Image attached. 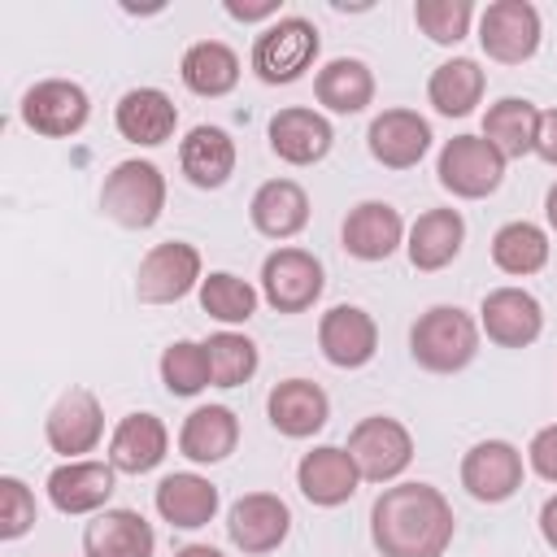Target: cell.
<instances>
[{
  "label": "cell",
  "mask_w": 557,
  "mask_h": 557,
  "mask_svg": "<svg viewBox=\"0 0 557 557\" xmlns=\"http://www.w3.org/2000/svg\"><path fill=\"white\" fill-rule=\"evenodd\" d=\"M435 174L440 183L461 196V200H483L500 187L505 178V157L483 139V135H453L444 148H440V161H435Z\"/></svg>",
  "instance_id": "obj_5"
},
{
  "label": "cell",
  "mask_w": 557,
  "mask_h": 557,
  "mask_svg": "<svg viewBox=\"0 0 557 557\" xmlns=\"http://www.w3.org/2000/svg\"><path fill=\"white\" fill-rule=\"evenodd\" d=\"M44 435H48L52 453H61L65 461H78L83 453H91L104 435V409H100L96 392H87V387L61 392L44 418Z\"/></svg>",
  "instance_id": "obj_11"
},
{
  "label": "cell",
  "mask_w": 557,
  "mask_h": 557,
  "mask_svg": "<svg viewBox=\"0 0 557 557\" xmlns=\"http://www.w3.org/2000/svg\"><path fill=\"white\" fill-rule=\"evenodd\" d=\"M483 87H487V78H483V70H479V61L453 57V61H444V65L431 70L426 100H431L435 113H444V117H466V113L483 100Z\"/></svg>",
  "instance_id": "obj_32"
},
{
  "label": "cell",
  "mask_w": 557,
  "mask_h": 557,
  "mask_svg": "<svg viewBox=\"0 0 557 557\" xmlns=\"http://www.w3.org/2000/svg\"><path fill=\"white\" fill-rule=\"evenodd\" d=\"M91 100L70 78H44L22 96V122L44 139H65L87 126Z\"/></svg>",
  "instance_id": "obj_9"
},
{
  "label": "cell",
  "mask_w": 557,
  "mask_h": 557,
  "mask_svg": "<svg viewBox=\"0 0 557 557\" xmlns=\"http://www.w3.org/2000/svg\"><path fill=\"white\" fill-rule=\"evenodd\" d=\"M170 431L157 413H126L109 435V466L122 474H148L161 466Z\"/></svg>",
  "instance_id": "obj_23"
},
{
  "label": "cell",
  "mask_w": 557,
  "mask_h": 557,
  "mask_svg": "<svg viewBox=\"0 0 557 557\" xmlns=\"http://www.w3.org/2000/svg\"><path fill=\"white\" fill-rule=\"evenodd\" d=\"M205 357H209V379L213 387H239L257 374V344L239 331H218L205 339Z\"/></svg>",
  "instance_id": "obj_35"
},
{
  "label": "cell",
  "mask_w": 557,
  "mask_h": 557,
  "mask_svg": "<svg viewBox=\"0 0 557 557\" xmlns=\"http://www.w3.org/2000/svg\"><path fill=\"white\" fill-rule=\"evenodd\" d=\"M248 213H252V226H257L261 235H270V239H292V235H300L305 222H309V196H305V187L292 183V178H270V183H261V187L252 191Z\"/></svg>",
  "instance_id": "obj_28"
},
{
  "label": "cell",
  "mask_w": 557,
  "mask_h": 557,
  "mask_svg": "<svg viewBox=\"0 0 557 557\" xmlns=\"http://www.w3.org/2000/svg\"><path fill=\"white\" fill-rule=\"evenodd\" d=\"M35 527V492L4 474L0 479V540H22L26 531Z\"/></svg>",
  "instance_id": "obj_39"
},
{
  "label": "cell",
  "mask_w": 557,
  "mask_h": 557,
  "mask_svg": "<svg viewBox=\"0 0 557 557\" xmlns=\"http://www.w3.org/2000/svg\"><path fill=\"white\" fill-rule=\"evenodd\" d=\"M265 413H270L274 431H283L287 440H309V435H318L326 426L331 400L309 379H283V383H274V392L265 400Z\"/></svg>",
  "instance_id": "obj_20"
},
{
  "label": "cell",
  "mask_w": 557,
  "mask_h": 557,
  "mask_svg": "<svg viewBox=\"0 0 557 557\" xmlns=\"http://www.w3.org/2000/svg\"><path fill=\"white\" fill-rule=\"evenodd\" d=\"M318 348L331 366L357 370L379 352V326L361 305H335L318 322Z\"/></svg>",
  "instance_id": "obj_16"
},
{
  "label": "cell",
  "mask_w": 557,
  "mask_h": 557,
  "mask_svg": "<svg viewBox=\"0 0 557 557\" xmlns=\"http://www.w3.org/2000/svg\"><path fill=\"white\" fill-rule=\"evenodd\" d=\"M461 487L483 505L509 500L522 487V453L509 440H479L461 457Z\"/></svg>",
  "instance_id": "obj_12"
},
{
  "label": "cell",
  "mask_w": 557,
  "mask_h": 557,
  "mask_svg": "<svg viewBox=\"0 0 557 557\" xmlns=\"http://www.w3.org/2000/svg\"><path fill=\"white\" fill-rule=\"evenodd\" d=\"M331 139H335L331 122L322 113H313V109L292 104V109H278L270 117V148L287 165H313V161H322L331 152Z\"/></svg>",
  "instance_id": "obj_22"
},
{
  "label": "cell",
  "mask_w": 557,
  "mask_h": 557,
  "mask_svg": "<svg viewBox=\"0 0 557 557\" xmlns=\"http://www.w3.org/2000/svg\"><path fill=\"white\" fill-rule=\"evenodd\" d=\"M527 461H531V470H535L540 479L557 483V422L544 426V431H535V440H531V448H527Z\"/></svg>",
  "instance_id": "obj_40"
},
{
  "label": "cell",
  "mask_w": 557,
  "mask_h": 557,
  "mask_svg": "<svg viewBox=\"0 0 557 557\" xmlns=\"http://www.w3.org/2000/svg\"><path fill=\"white\" fill-rule=\"evenodd\" d=\"M357 483H361V470H357L352 453L339 448V444H318V448H309V453L300 457V466H296V487H300V496H305L309 505H322V509L344 505V500L357 492Z\"/></svg>",
  "instance_id": "obj_14"
},
{
  "label": "cell",
  "mask_w": 557,
  "mask_h": 557,
  "mask_svg": "<svg viewBox=\"0 0 557 557\" xmlns=\"http://www.w3.org/2000/svg\"><path fill=\"white\" fill-rule=\"evenodd\" d=\"M235 444H239V418L226 405H200L183 418L178 448L187 461H196V466L226 461L235 453Z\"/></svg>",
  "instance_id": "obj_25"
},
{
  "label": "cell",
  "mask_w": 557,
  "mask_h": 557,
  "mask_svg": "<svg viewBox=\"0 0 557 557\" xmlns=\"http://www.w3.org/2000/svg\"><path fill=\"white\" fill-rule=\"evenodd\" d=\"M161 383L170 396H196L205 392L213 379H209V357H205V344L196 339H174L165 352H161Z\"/></svg>",
  "instance_id": "obj_37"
},
{
  "label": "cell",
  "mask_w": 557,
  "mask_h": 557,
  "mask_svg": "<svg viewBox=\"0 0 557 557\" xmlns=\"http://www.w3.org/2000/svg\"><path fill=\"white\" fill-rule=\"evenodd\" d=\"M535 135H540V109H535L527 96H500V100L483 113V139H487L505 161L535 152Z\"/></svg>",
  "instance_id": "obj_29"
},
{
  "label": "cell",
  "mask_w": 557,
  "mask_h": 557,
  "mask_svg": "<svg viewBox=\"0 0 557 557\" xmlns=\"http://www.w3.org/2000/svg\"><path fill=\"white\" fill-rule=\"evenodd\" d=\"M157 513L170 522V527H183V531H196V527H205V522H213V513H218V487L205 479V474H191V470H183V474H165L161 483H157Z\"/></svg>",
  "instance_id": "obj_27"
},
{
  "label": "cell",
  "mask_w": 557,
  "mask_h": 557,
  "mask_svg": "<svg viewBox=\"0 0 557 557\" xmlns=\"http://www.w3.org/2000/svg\"><path fill=\"white\" fill-rule=\"evenodd\" d=\"M540 535H544L548 548H557V496H548L540 505Z\"/></svg>",
  "instance_id": "obj_43"
},
{
  "label": "cell",
  "mask_w": 557,
  "mask_h": 557,
  "mask_svg": "<svg viewBox=\"0 0 557 557\" xmlns=\"http://www.w3.org/2000/svg\"><path fill=\"white\" fill-rule=\"evenodd\" d=\"M409 352L431 374H457L479 357V322L457 305H431L409 331Z\"/></svg>",
  "instance_id": "obj_2"
},
{
  "label": "cell",
  "mask_w": 557,
  "mask_h": 557,
  "mask_svg": "<svg viewBox=\"0 0 557 557\" xmlns=\"http://www.w3.org/2000/svg\"><path fill=\"white\" fill-rule=\"evenodd\" d=\"M226 531H231V544L239 553H274L287 531H292V509L274 496V492H248L231 505V518H226Z\"/></svg>",
  "instance_id": "obj_15"
},
{
  "label": "cell",
  "mask_w": 557,
  "mask_h": 557,
  "mask_svg": "<svg viewBox=\"0 0 557 557\" xmlns=\"http://www.w3.org/2000/svg\"><path fill=\"white\" fill-rule=\"evenodd\" d=\"M178 165L191 187H222L235 174V139L222 126H191L178 144Z\"/></svg>",
  "instance_id": "obj_26"
},
{
  "label": "cell",
  "mask_w": 557,
  "mask_h": 557,
  "mask_svg": "<svg viewBox=\"0 0 557 557\" xmlns=\"http://www.w3.org/2000/svg\"><path fill=\"white\" fill-rule=\"evenodd\" d=\"M200 309L226 326L235 322H248L257 313V287L231 270H213L205 283H200Z\"/></svg>",
  "instance_id": "obj_36"
},
{
  "label": "cell",
  "mask_w": 557,
  "mask_h": 557,
  "mask_svg": "<svg viewBox=\"0 0 557 557\" xmlns=\"http://www.w3.org/2000/svg\"><path fill=\"white\" fill-rule=\"evenodd\" d=\"M100 209L126 226V231H144L161 218L165 209V174L152 165V161H117L109 174H104V187H100Z\"/></svg>",
  "instance_id": "obj_3"
},
{
  "label": "cell",
  "mask_w": 557,
  "mask_h": 557,
  "mask_svg": "<svg viewBox=\"0 0 557 557\" xmlns=\"http://www.w3.org/2000/svg\"><path fill=\"white\" fill-rule=\"evenodd\" d=\"M466 239V222L457 209H426L413 226H409V261L418 270H444Z\"/></svg>",
  "instance_id": "obj_30"
},
{
  "label": "cell",
  "mask_w": 557,
  "mask_h": 557,
  "mask_svg": "<svg viewBox=\"0 0 557 557\" xmlns=\"http://www.w3.org/2000/svg\"><path fill=\"white\" fill-rule=\"evenodd\" d=\"M113 474L117 470L109 461H87V457L65 461V466H57L48 474V500L61 513H96L113 496V483H117Z\"/></svg>",
  "instance_id": "obj_18"
},
{
  "label": "cell",
  "mask_w": 557,
  "mask_h": 557,
  "mask_svg": "<svg viewBox=\"0 0 557 557\" xmlns=\"http://www.w3.org/2000/svg\"><path fill=\"white\" fill-rule=\"evenodd\" d=\"M544 213H548V226L557 231V183L548 187V196H544Z\"/></svg>",
  "instance_id": "obj_45"
},
{
  "label": "cell",
  "mask_w": 557,
  "mask_h": 557,
  "mask_svg": "<svg viewBox=\"0 0 557 557\" xmlns=\"http://www.w3.org/2000/svg\"><path fill=\"white\" fill-rule=\"evenodd\" d=\"M492 261H496V270H505L513 278H527V274L544 270V261H548V235L535 222H505L492 235Z\"/></svg>",
  "instance_id": "obj_34"
},
{
  "label": "cell",
  "mask_w": 557,
  "mask_h": 557,
  "mask_svg": "<svg viewBox=\"0 0 557 557\" xmlns=\"http://www.w3.org/2000/svg\"><path fill=\"white\" fill-rule=\"evenodd\" d=\"M196 283H205L200 278V252L183 239H165V244L148 248L139 270H135V296L144 305H174Z\"/></svg>",
  "instance_id": "obj_8"
},
{
  "label": "cell",
  "mask_w": 557,
  "mask_h": 557,
  "mask_svg": "<svg viewBox=\"0 0 557 557\" xmlns=\"http://www.w3.org/2000/svg\"><path fill=\"white\" fill-rule=\"evenodd\" d=\"M113 122H117V135L131 139V144H144V148H157L174 135L178 126V109L174 100L161 91V87H131L117 109H113Z\"/></svg>",
  "instance_id": "obj_21"
},
{
  "label": "cell",
  "mask_w": 557,
  "mask_h": 557,
  "mask_svg": "<svg viewBox=\"0 0 557 557\" xmlns=\"http://www.w3.org/2000/svg\"><path fill=\"white\" fill-rule=\"evenodd\" d=\"M152 548H157V535L135 509H104L83 531L87 557H152Z\"/></svg>",
  "instance_id": "obj_24"
},
{
  "label": "cell",
  "mask_w": 557,
  "mask_h": 557,
  "mask_svg": "<svg viewBox=\"0 0 557 557\" xmlns=\"http://www.w3.org/2000/svg\"><path fill=\"white\" fill-rule=\"evenodd\" d=\"M174 557H226V553H218L213 544H183Z\"/></svg>",
  "instance_id": "obj_44"
},
{
  "label": "cell",
  "mask_w": 557,
  "mask_h": 557,
  "mask_svg": "<svg viewBox=\"0 0 557 557\" xmlns=\"http://www.w3.org/2000/svg\"><path fill=\"white\" fill-rule=\"evenodd\" d=\"M470 17H474V4L470 0H418L413 4V22H418V30L431 44H457V39H466Z\"/></svg>",
  "instance_id": "obj_38"
},
{
  "label": "cell",
  "mask_w": 557,
  "mask_h": 557,
  "mask_svg": "<svg viewBox=\"0 0 557 557\" xmlns=\"http://www.w3.org/2000/svg\"><path fill=\"white\" fill-rule=\"evenodd\" d=\"M178 74H183L187 91L213 100V96H226L239 83V57H235V48H226L218 39H200V44H191L183 52Z\"/></svg>",
  "instance_id": "obj_33"
},
{
  "label": "cell",
  "mask_w": 557,
  "mask_h": 557,
  "mask_svg": "<svg viewBox=\"0 0 557 557\" xmlns=\"http://www.w3.org/2000/svg\"><path fill=\"white\" fill-rule=\"evenodd\" d=\"M348 453L361 470V479L370 483H392L405 474V466L413 461V435L405 422L387 418V413H370L352 426L348 435Z\"/></svg>",
  "instance_id": "obj_6"
},
{
  "label": "cell",
  "mask_w": 557,
  "mask_h": 557,
  "mask_svg": "<svg viewBox=\"0 0 557 557\" xmlns=\"http://www.w3.org/2000/svg\"><path fill=\"white\" fill-rule=\"evenodd\" d=\"M313 91H318V104H326L331 113H361L374 100V74L357 57H335L318 70Z\"/></svg>",
  "instance_id": "obj_31"
},
{
  "label": "cell",
  "mask_w": 557,
  "mask_h": 557,
  "mask_svg": "<svg viewBox=\"0 0 557 557\" xmlns=\"http://www.w3.org/2000/svg\"><path fill=\"white\" fill-rule=\"evenodd\" d=\"M535 152L548 161V165H557V109H548V113H540V135H535Z\"/></svg>",
  "instance_id": "obj_41"
},
{
  "label": "cell",
  "mask_w": 557,
  "mask_h": 557,
  "mask_svg": "<svg viewBox=\"0 0 557 557\" xmlns=\"http://www.w3.org/2000/svg\"><path fill=\"white\" fill-rule=\"evenodd\" d=\"M318 48H322V39L309 17H278L252 39V70L270 87L296 83L318 61Z\"/></svg>",
  "instance_id": "obj_4"
},
{
  "label": "cell",
  "mask_w": 557,
  "mask_h": 557,
  "mask_svg": "<svg viewBox=\"0 0 557 557\" xmlns=\"http://www.w3.org/2000/svg\"><path fill=\"white\" fill-rule=\"evenodd\" d=\"M339 239L357 261H387L405 239V222L387 200H361L348 209Z\"/></svg>",
  "instance_id": "obj_19"
},
{
  "label": "cell",
  "mask_w": 557,
  "mask_h": 557,
  "mask_svg": "<svg viewBox=\"0 0 557 557\" xmlns=\"http://www.w3.org/2000/svg\"><path fill=\"white\" fill-rule=\"evenodd\" d=\"M370 157L387 170H409L426 157L431 148V126L426 117H418L413 109H383L370 122Z\"/></svg>",
  "instance_id": "obj_17"
},
{
  "label": "cell",
  "mask_w": 557,
  "mask_h": 557,
  "mask_svg": "<svg viewBox=\"0 0 557 557\" xmlns=\"http://www.w3.org/2000/svg\"><path fill=\"white\" fill-rule=\"evenodd\" d=\"M453 527V505L431 483H392L370 505V540L383 557H444Z\"/></svg>",
  "instance_id": "obj_1"
},
{
  "label": "cell",
  "mask_w": 557,
  "mask_h": 557,
  "mask_svg": "<svg viewBox=\"0 0 557 557\" xmlns=\"http://www.w3.org/2000/svg\"><path fill=\"white\" fill-rule=\"evenodd\" d=\"M261 296L278 313H305L322 296V261L305 248H278L261 261Z\"/></svg>",
  "instance_id": "obj_10"
},
{
  "label": "cell",
  "mask_w": 557,
  "mask_h": 557,
  "mask_svg": "<svg viewBox=\"0 0 557 557\" xmlns=\"http://www.w3.org/2000/svg\"><path fill=\"white\" fill-rule=\"evenodd\" d=\"M479 326H483L487 339L500 344V348H527V344H535L540 331H544V309H540V300H535L531 292H522V287H496V292H487L483 305H479Z\"/></svg>",
  "instance_id": "obj_13"
},
{
  "label": "cell",
  "mask_w": 557,
  "mask_h": 557,
  "mask_svg": "<svg viewBox=\"0 0 557 557\" xmlns=\"http://www.w3.org/2000/svg\"><path fill=\"white\" fill-rule=\"evenodd\" d=\"M479 44L500 65H522L540 48V9L531 0H496L479 17Z\"/></svg>",
  "instance_id": "obj_7"
},
{
  "label": "cell",
  "mask_w": 557,
  "mask_h": 557,
  "mask_svg": "<svg viewBox=\"0 0 557 557\" xmlns=\"http://www.w3.org/2000/svg\"><path fill=\"white\" fill-rule=\"evenodd\" d=\"M226 13H231L235 22H261V17H274V13H278V0H257V4L226 0Z\"/></svg>",
  "instance_id": "obj_42"
}]
</instances>
